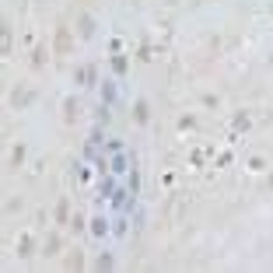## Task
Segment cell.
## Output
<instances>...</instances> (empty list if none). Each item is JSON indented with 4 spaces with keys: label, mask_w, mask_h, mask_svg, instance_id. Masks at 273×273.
Returning <instances> with one entry per match:
<instances>
[{
    "label": "cell",
    "mask_w": 273,
    "mask_h": 273,
    "mask_svg": "<svg viewBox=\"0 0 273 273\" xmlns=\"http://www.w3.org/2000/svg\"><path fill=\"white\" fill-rule=\"evenodd\" d=\"M0 53H4V56L11 53V28H7V25L0 28Z\"/></svg>",
    "instance_id": "obj_11"
},
{
    "label": "cell",
    "mask_w": 273,
    "mask_h": 273,
    "mask_svg": "<svg viewBox=\"0 0 273 273\" xmlns=\"http://www.w3.org/2000/svg\"><path fill=\"white\" fill-rule=\"evenodd\" d=\"M270 189H273V175H270Z\"/></svg>",
    "instance_id": "obj_18"
},
{
    "label": "cell",
    "mask_w": 273,
    "mask_h": 273,
    "mask_svg": "<svg viewBox=\"0 0 273 273\" xmlns=\"http://www.w3.org/2000/svg\"><path fill=\"white\" fill-rule=\"evenodd\" d=\"M25 154H28L25 144H14V151H11V158H7V172H18V168L25 165Z\"/></svg>",
    "instance_id": "obj_3"
},
{
    "label": "cell",
    "mask_w": 273,
    "mask_h": 273,
    "mask_svg": "<svg viewBox=\"0 0 273 273\" xmlns=\"http://www.w3.org/2000/svg\"><path fill=\"white\" fill-rule=\"evenodd\" d=\"M46 56H49V49H46V46H39V49L32 53V67H35V70H42V67H46Z\"/></svg>",
    "instance_id": "obj_7"
},
{
    "label": "cell",
    "mask_w": 273,
    "mask_h": 273,
    "mask_svg": "<svg viewBox=\"0 0 273 273\" xmlns=\"http://www.w3.org/2000/svg\"><path fill=\"white\" fill-rule=\"evenodd\" d=\"M77 25H81V39H91V35H95V21H91L88 14H81Z\"/></svg>",
    "instance_id": "obj_6"
},
{
    "label": "cell",
    "mask_w": 273,
    "mask_h": 273,
    "mask_svg": "<svg viewBox=\"0 0 273 273\" xmlns=\"http://www.w3.org/2000/svg\"><path fill=\"white\" fill-rule=\"evenodd\" d=\"M60 235H49V238H46V245H42V252H46V256H56V252H60Z\"/></svg>",
    "instance_id": "obj_8"
},
{
    "label": "cell",
    "mask_w": 273,
    "mask_h": 273,
    "mask_svg": "<svg viewBox=\"0 0 273 273\" xmlns=\"http://www.w3.org/2000/svg\"><path fill=\"white\" fill-rule=\"evenodd\" d=\"M63 266H67V270H81V266H84V256H81V252H70V256L63 259Z\"/></svg>",
    "instance_id": "obj_9"
},
{
    "label": "cell",
    "mask_w": 273,
    "mask_h": 273,
    "mask_svg": "<svg viewBox=\"0 0 273 273\" xmlns=\"http://www.w3.org/2000/svg\"><path fill=\"white\" fill-rule=\"evenodd\" d=\"M126 67H130L126 56H112V70H116V74H126Z\"/></svg>",
    "instance_id": "obj_14"
},
{
    "label": "cell",
    "mask_w": 273,
    "mask_h": 273,
    "mask_svg": "<svg viewBox=\"0 0 273 273\" xmlns=\"http://www.w3.org/2000/svg\"><path fill=\"white\" fill-rule=\"evenodd\" d=\"M32 245H35V242H32L28 235H21V238H18V256H21V259H28V256H32Z\"/></svg>",
    "instance_id": "obj_10"
},
{
    "label": "cell",
    "mask_w": 273,
    "mask_h": 273,
    "mask_svg": "<svg viewBox=\"0 0 273 273\" xmlns=\"http://www.w3.org/2000/svg\"><path fill=\"white\" fill-rule=\"evenodd\" d=\"M56 221H60V224L70 221V203H67V200H60V207H56Z\"/></svg>",
    "instance_id": "obj_12"
},
{
    "label": "cell",
    "mask_w": 273,
    "mask_h": 273,
    "mask_svg": "<svg viewBox=\"0 0 273 273\" xmlns=\"http://www.w3.org/2000/svg\"><path fill=\"white\" fill-rule=\"evenodd\" d=\"M63 123H77V98L63 102Z\"/></svg>",
    "instance_id": "obj_5"
},
{
    "label": "cell",
    "mask_w": 273,
    "mask_h": 273,
    "mask_svg": "<svg viewBox=\"0 0 273 273\" xmlns=\"http://www.w3.org/2000/svg\"><path fill=\"white\" fill-rule=\"evenodd\" d=\"M91 231H95V235H105V221L95 217V221H91Z\"/></svg>",
    "instance_id": "obj_16"
},
{
    "label": "cell",
    "mask_w": 273,
    "mask_h": 273,
    "mask_svg": "<svg viewBox=\"0 0 273 273\" xmlns=\"http://www.w3.org/2000/svg\"><path fill=\"white\" fill-rule=\"evenodd\" d=\"M179 126H182V130H193V126H196V119H193V116H186V119H179Z\"/></svg>",
    "instance_id": "obj_17"
},
{
    "label": "cell",
    "mask_w": 273,
    "mask_h": 273,
    "mask_svg": "<svg viewBox=\"0 0 273 273\" xmlns=\"http://www.w3.org/2000/svg\"><path fill=\"white\" fill-rule=\"evenodd\" d=\"M95 266H98V270H112L116 263H112V256H109V252H102V256L95 259Z\"/></svg>",
    "instance_id": "obj_13"
},
{
    "label": "cell",
    "mask_w": 273,
    "mask_h": 273,
    "mask_svg": "<svg viewBox=\"0 0 273 273\" xmlns=\"http://www.w3.org/2000/svg\"><path fill=\"white\" fill-rule=\"evenodd\" d=\"M70 228H74V231H84V217L74 214V217H70Z\"/></svg>",
    "instance_id": "obj_15"
},
{
    "label": "cell",
    "mask_w": 273,
    "mask_h": 273,
    "mask_svg": "<svg viewBox=\"0 0 273 273\" xmlns=\"http://www.w3.org/2000/svg\"><path fill=\"white\" fill-rule=\"evenodd\" d=\"M32 88H14L11 91V109H25V105H32Z\"/></svg>",
    "instance_id": "obj_2"
},
{
    "label": "cell",
    "mask_w": 273,
    "mask_h": 273,
    "mask_svg": "<svg viewBox=\"0 0 273 273\" xmlns=\"http://www.w3.org/2000/svg\"><path fill=\"white\" fill-rule=\"evenodd\" d=\"M133 119L140 123V126H147V123H151V105H147L144 98H137V105H133Z\"/></svg>",
    "instance_id": "obj_4"
},
{
    "label": "cell",
    "mask_w": 273,
    "mask_h": 273,
    "mask_svg": "<svg viewBox=\"0 0 273 273\" xmlns=\"http://www.w3.org/2000/svg\"><path fill=\"white\" fill-rule=\"evenodd\" d=\"M53 53H56V56H70V53H74V35H70V28H67V25H60V28H56Z\"/></svg>",
    "instance_id": "obj_1"
}]
</instances>
